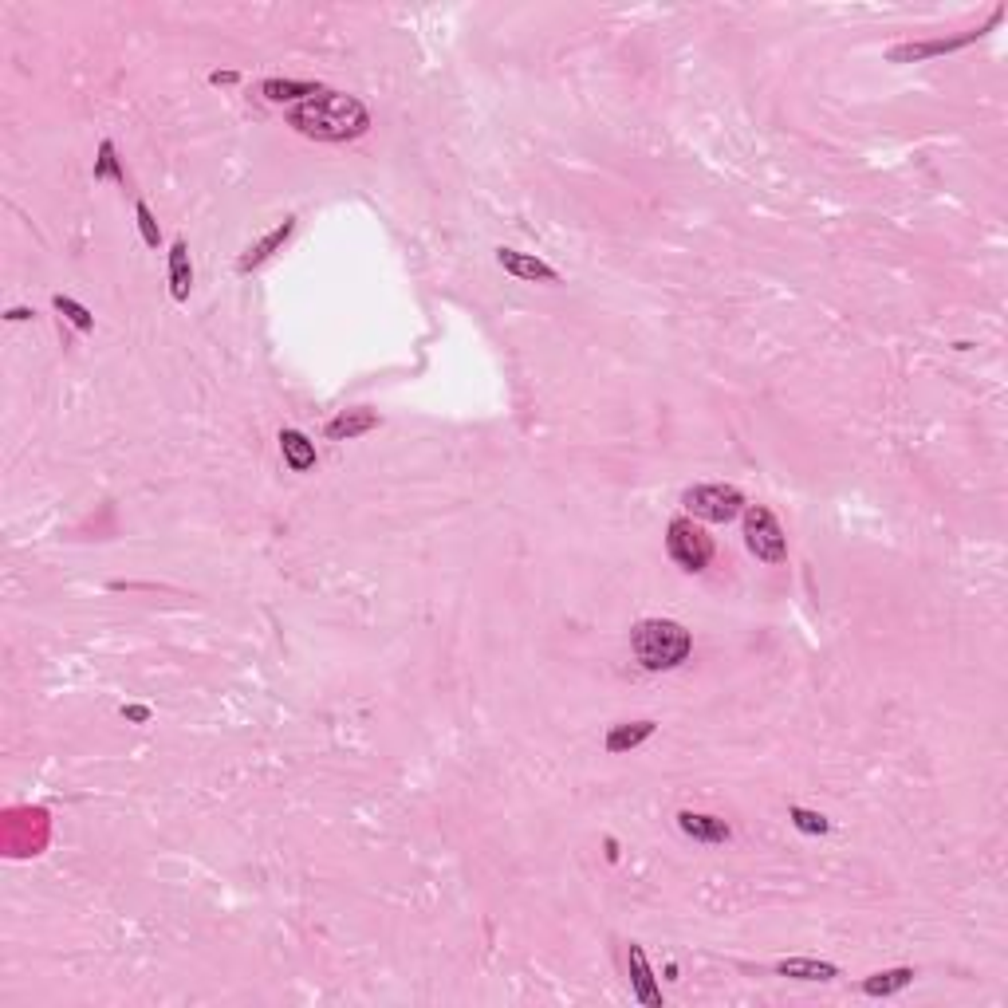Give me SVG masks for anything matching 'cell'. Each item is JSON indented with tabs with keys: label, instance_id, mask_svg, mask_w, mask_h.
I'll return each mask as SVG.
<instances>
[{
	"label": "cell",
	"instance_id": "obj_10",
	"mask_svg": "<svg viewBox=\"0 0 1008 1008\" xmlns=\"http://www.w3.org/2000/svg\"><path fill=\"white\" fill-rule=\"evenodd\" d=\"M292 229H296V217H284V221H280V225H276V229H272L268 237H260L256 245H249V249L241 252V260H237V272H252V268H260V264H264V260H268L272 252H276L280 245H284V241H288V237H292Z\"/></svg>",
	"mask_w": 1008,
	"mask_h": 1008
},
{
	"label": "cell",
	"instance_id": "obj_9",
	"mask_svg": "<svg viewBox=\"0 0 1008 1008\" xmlns=\"http://www.w3.org/2000/svg\"><path fill=\"white\" fill-rule=\"evenodd\" d=\"M678 827H682V835H690L693 843H709V847L733 839V827L725 819L705 816V812H678Z\"/></svg>",
	"mask_w": 1008,
	"mask_h": 1008
},
{
	"label": "cell",
	"instance_id": "obj_8",
	"mask_svg": "<svg viewBox=\"0 0 1008 1008\" xmlns=\"http://www.w3.org/2000/svg\"><path fill=\"white\" fill-rule=\"evenodd\" d=\"M497 264H501L508 276H516V280H540V284H560V272L548 264V260H540V256H528V252H516V249H497Z\"/></svg>",
	"mask_w": 1008,
	"mask_h": 1008
},
{
	"label": "cell",
	"instance_id": "obj_1",
	"mask_svg": "<svg viewBox=\"0 0 1008 1008\" xmlns=\"http://www.w3.org/2000/svg\"><path fill=\"white\" fill-rule=\"evenodd\" d=\"M288 123L296 126L304 138H315V142H351V138H363L371 130V111L355 95L323 91L308 103H296Z\"/></svg>",
	"mask_w": 1008,
	"mask_h": 1008
},
{
	"label": "cell",
	"instance_id": "obj_22",
	"mask_svg": "<svg viewBox=\"0 0 1008 1008\" xmlns=\"http://www.w3.org/2000/svg\"><path fill=\"white\" fill-rule=\"evenodd\" d=\"M123 717L126 721H134V725H146V721H150V709H146V705H123Z\"/></svg>",
	"mask_w": 1008,
	"mask_h": 1008
},
{
	"label": "cell",
	"instance_id": "obj_11",
	"mask_svg": "<svg viewBox=\"0 0 1008 1008\" xmlns=\"http://www.w3.org/2000/svg\"><path fill=\"white\" fill-rule=\"evenodd\" d=\"M378 430V414L375 410H343V414H335L331 422H327V438L331 441H351V438H363V434H371Z\"/></svg>",
	"mask_w": 1008,
	"mask_h": 1008
},
{
	"label": "cell",
	"instance_id": "obj_25",
	"mask_svg": "<svg viewBox=\"0 0 1008 1008\" xmlns=\"http://www.w3.org/2000/svg\"><path fill=\"white\" fill-rule=\"evenodd\" d=\"M209 83H217V87H221V83H237V71H213Z\"/></svg>",
	"mask_w": 1008,
	"mask_h": 1008
},
{
	"label": "cell",
	"instance_id": "obj_13",
	"mask_svg": "<svg viewBox=\"0 0 1008 1008\" xmlns=\"http://www.w3.org/2000/svg\"><path fill=\"white\" fill-rule=\"evenodd\" d=\"M776 973L792 977V981H835L839 965L819 961V957H784V961H776Z\"/></svg>",
	"mask_w": 1008,
	"mask_h": 1008
},
{
	"label": "cell",
	"instance_id": "obj_17",
	"mask_svg": "<svg viewBox=\"0 0 1008 1008\" xmlns=\"http://www.w3.org/2000/svg\"><path fill=\"white\" fill-rule=\"evenodd\" d=\"M914 969L910 965H898V969H882V973H871L867 981H863V993L867 997H894V993H902L906 985H914Z\"/></svg>",
	"mask_w": 1008,
	"mask_h": 1008
},
{
	"label": "cell",
	"instance_id": "obj_16",
	"mask_svg": "<svg viewBox=\"0 0 1008 1008\" xmlns=\"http://www.w3.org/2000/svg\"><path fill=\"white\" fill-rule=\"evenodd\" d=\"M189 288H193L189 249H186V241H174V245H170V296H174V304H186Z\"/></svg>",
	"mask_w": 1008,
	"mask_h": 1008
},
{
	"label": "cell",
	"instance_id": "obj_20",
	"mask_svg": "<svg viewBox=\"0 0 1008 1008\" xmlns=\"http://www.w3.org/2000/svg\"><path fill=\"white\" fill-rule=\"evenodd\" d=\"M103 178H111V182H126L123 166H119V158H115V142H111V138L99 146V162H95V182H103Z\"/></svg>",
	"mask_w": 1008,
	"mask_h": 1008
},
{
	"label": "cell",
	"instance_id": "obj_15",
	"mask_svg": "<svg viewBox=\"0 0 1008 1008\" xmlns=\"http://www.w3.org/2000/svg\"><path fill=\"white\" fill-rule=\"evenodd\" d=\"M260 95L268 99V103H296V99H315V95H323V87L319 83H300V79H264L260 83Z\"/></svg>",
	"mask_w": 1008,
	"mask_h": 1008
},
{
	"label": "cell",
	"instance_id": "obj_6",
	"mask_svg": "<svg viewBox=\"0 0 1008 1008\" xmlns=\"http://www.w3.org/2000/svg\"><path fill=\"white\" fill-rule=\"evenodd\" d=\"M1005 16V8H997L993 16H989V24L985 28H977V32H965V36H957V40H926V44H898V48H890V63H910V60H926V56H945V52H957V48H969L973 40H981L997 20Z\"/></svg>",
	"mask_w": 1008,
	"mask_h": 1008
},
{
	"label": "cell",
	"instance_id": "obj_19",
	"mask_svg": "<svg viewBox=\"0 0 1008 1008\" xmlns=\"http://www.w3.org/2000/svg\"><path fill=\"white\" fill-rule=\"evenodd\" d=\"M52 304H56V312H60L63 319L75 327V331H83V335H87V331H95V315L87 312L83 304H75L71 296H52Z\"/></svg>",
	"mask_w": 1008,
	"mask_h": 1008
},
{
	"label": "cell",
	"instance_id": "obj_5",
	"mask_svg": "<svg viewBox=\"0 0 1008 1008\" xmlns=\"http://www.w3.org/2000/svg\"><path fill=\"white\" fill-rule=\"evenodd\" d=\"M745 544L760 564H784L788 560V536L780 520L764 504H745Z\"/></svg>",
	"mask_w": 1008,
	"mask_h": 1008
},
{
	"label": "cell",
	"instance_id": "obj_14",
	"mask_svg": "<svg viewBox=\"0 0 1008 1008\" xmlns=\"http://www.w3.org/2000/svg\"><path fill=\"white\" fill-rule=\"evenodd\" d=\"M280 453H284L292 473L315 469V441L308 434H300V430H280Z\"/></svg>",
	"mask_w": 1008,
	"mask_h": 1008
},
{
	"label": "cell",
	"instance_id": "obj_4",
	"mask_svg": "<svg viewBox=\"0 0 1008 1008\" xmlns=\"http://www.w3.org/2000/svg\"><path fill=\"white\" fill-rule=\"evenodd\" d=\"M682 508L693 520H709V524H729L733 516L745 512V493L737 485H693L682 493Z\"/></svg>",
	"mask_w": 1008,
	"mask_h": 1008
},
{
	"label": "cell",
	"instance_id": "obj_2",
	"mask_svg": "<svg viewBox=\"0 0 1008 1008\" xmlns=\"http://www.w3.org/2000/svg\"><path fill=\"white\" fill-rule=\"evenodd\" d=\"M630 650L638 658L642 670L662 674V670H678L693 650L690 630L674 619H642L630 630Z\"/></svg>",
	"mask_w": 1008,
	"mask_h": 1008
},
{
	"label": "cell",
	"instance_id": "obj_12",
	"mask_svg": "<svg viewBox=\"0 0 1008 1008\" xmlns=\"http://www.w3.org/2000/svg\"><path fill=\"white\" fill-rule=\"evenodd\" d=\"M654 729H658V721H650V717H642V721H623V725H611V733H607V753H630V749H638V745H646L650 737H654Z\"/></svg>",
	"mask_w": 1008,
	"mask_h": 1008
},
{
	"label": "cell",
	"instance_id": "obj_3",
	"mask_svg": "<svg viewBox=\"0 0 1008 1008\" xmlns=\"http://www.w3.org/2000/svg\"><path fill=\"white\" fill-rule=\"evenodd\" d=\"M666 552L682 571L697 575L713 560V540L705 536V528L693 516H674L670 528H666Z\"/></svg>",
	"mask_w": 1008,
	"mask_h": 1008
},
{
	"label": "cell",
	"instance_id": "obj_7",
	"mask_svg": "<svg viewBox=\"0 0 1008 1008\" xmlns=\"http://www.w3.org/2000/svg\"><path fill=\"white\" fill-rule=\"evenodd\" d=\"M627 969H630V985H634V997L642 1001L646 1008H662V989H658V981H654V969H650V961H646V949L638 942L627 945Z\"/></svg>",
	"mask_w": 1008,
	"mask_h": 1008
},
{
	"label": "cell",
	"instance_id": "obj_24",
	"mask_svg": "<svg viewBox=\"0 0 1008 1008\" xmlns=\"http://www.w3.org/2000/svg\"><path fill=\"white\" fill-rule=\"evenodd\" d=\"M32 315H36L32 308H12V312H4V319H8V323H24V319H32Z\"/></svg>",
	"mask_w": 1008,
	"mask_h": 1008
},
{
	"label": "cell",
	"instance_id": "obj_23",
	"mask_svg": "<svg viewBox=\"0 0 1008 1008\" xmlns=\"http://www.w3.org/2000/svg\"><path fill=\"white\" fill-rule=\"evenodd\" d=\"M603 847H607V863H619V839H615V835H607V839H603Z\"/></svg>",
	"mask_w": 1008,
	"mask_h": 1008
},
{
	"label": "cell",
	"instance_id": "obj_21",
	"mask_svg": "<svg viewBox=\"0 0 1008 1008\" xmlns=\"http://www.w3.org/2000/svg\"><path fill=\"white\" fill-rule=\"evenodd\" d=\"M134 221H138L142 245H146V249H158V245H162V229H158V221H154V213H150V205H146V201H138V205H134Z\"/></svg>",
	"mask_w": 1008,
	"mask_h": 1008
},
{
	"label": "cell",
	"instance_id": "obj_18",
	"mask_svg": "<svg viewBox=\"0 0 1008 1008\" xmlns=\"http://www.w3.org/2000/svg\"><path fill=\"white\" fill-rule=\"evenodd\" d=\"M788 819H792V827H796L800 835H827V831H831V819L812 812V808H800V804L788 808Z\"/></svg>",
	"mask_w": 1008,
	"mask_h": 1008
}]
</instances>
